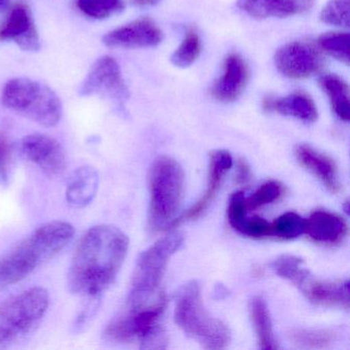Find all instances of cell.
<instances>
[{"label":"cell","instance_id":"obj_18","mask_svg":"<svg viewBox=\"0 0 350 350\" xmlns=\"http://www.w3.org/2000/svg\"><path fill=\"white\" fill-rule=\"evenodd\" d=\"M295 154L300 165L314 174L329 191L340 192L341 184L338 179L337 165L331 157L306 144L298 145Z\"/></svg>","mask_w":350,"mask_h":350},{"label":"cell","instance_id":"obj_7","mask_svg":"<svg viewBox=\"0 0 350 350\" xmlns=\"http://www.w3.org/2000/svg\"><path fill=\"white\" fill-rule=\"evenodd\" d=\"M183 237L173 232L159 239L137 261L129 292L128 309H139L154 303L153 296L159 291L163 274L172 256L181 247Z\"/></svg>","mask_w":350,"mask_h":350},{"label":"cell","instance_id":"obj_21","mask_svg":"<svg viewBox=\"0 0 350 350\" xmlns=\"http://www.w3.org/2000/svg\"><path fill=\"white\" fill-rule=\"evenodd\" d=\"M305 296L315 304L323 306L349 308V282L314 280L313 278L301 288Z\"/></svg>","mask_w":350,"mask_h":350},{"label":"cell","instance_id":"obj_35","mask_svg":"<svg viewBox=\"0 0 350 350\" xmlns=\"http://www.w3.org/2000/svg\"><path fill=\"white\" fill-rule=\"evenodd\" d=\"M251 171H250L249 163L245 159H239L237 163V183L239 185H245L251 179Z\"/></svg>","mask_w":350,"mask_h":350},{"label":"cell","instance_id":"obj_37","mask_svg":"<svg viewBox=\"0 0 350 350\" xmlns=\"http://www.w3.org/2000/svg\"><path fill=\"white\" fill-rule=\"evenodd\" d=\"M8 0H0V9L7 5Z\"/></svg>","mask_w":350,"mask_h":350},{"label":"cell","instance_id":"obj_33","mask_svg":"<svg viewBox=\"0 0 350 350\" xmlns=\"http://www.w3.org/2000/svg\"><path fill=\"white\" fill-rule=\"evenodd\" d=\"M13 172V146L9 135L0 131V186L8 187Z\"/></svg>","mask_w":350,"mask_h":350},{"label":"cell","instance_id":"obj_9","mask_svg":"<svg viewBox=\"0 0 350 350\" xmlns=\"http://www.w3.org/2000/svg\"><path fill=\"white\" fill-rule=\"evenodd\" d=\"M79 94L81 97L99 96L118 103H124L130 97L122 69L109 56L101 57L92 65L79 87Z\"/></svg>","mask_w":350,"mask_h":350},{"label":"cell","instance_id":"obj_23","mask_svg":"<svg viewBox=\"0 0 350 350\" xmlns=\"http://www.w3.org/2000/svg\"><path fill=\"white\" fill-rule=\"evenodd\" d=\"M319 85L327 94L334 113L344 122L350 120V94L347 83L336 75L319 77Z\"/></svg>","mask_w":350,"mask_h":350},{"label":"cell","instance_id":"obj_10","mask_svg":"<svg viewBox=\"0 0 350 350\" xmlns=\"http://www.w3.org/2000/svg\"><path fill=\"white\" fill-rule=\"evenodd\" d=\"M274 64L284 77L304 79L321 71L323 66V57L314 44L293 42L280 46L276 51Z\"/></svg>","mask_w":350,"mask_h":350},{"label":"cell","instance_id":"obj_34","mask_svg":"<svg viewBox=\"0 0 350 350\" xmlns=\"http://www.w3.org/2000/svg\"><path fill=\"white\" fill-rule=\"evenodd\" d=\"M101 298L102 297H90V298H87V303H85V306L81 309V312L79 313L77 319H75V323H73L75 332H77V333L83 332L90 325L92 319L97 313L98 309L100 308Z\"/></svg>","mask_w":350,"mask_h":350},{"label":"cell","instance_id":"obj_17","mask_svg":"<svg viewBox=\"0 0 350 350\" xmlns=\"http://www.w3.org/2000/svg\"><path fill=\"white\" fill-rule=\"evenodd\" d=\"M346 221L339 215L327 211H315L305 223V231L315 243L337 245L347 235Z\"/></svg>","mask_w":350,"mask_h":350},{"label":"cell","instance_id":"obj_16","mask_svg":"<svg viewBox=\"0 0 350 350\" xmlns=\"http://www.w3.org/2000/svg\"><path fill=\"white\" fill-rule=\"evenodd\" d=\"M315 0H237V7L256 19L288 18L308 13Z\"/></svg>","mask_w":350,"mask_h":350},{"label":"cell","instance_id":"obj_26","mask_svg":"<svg viewBox=\"0 0 350 350\" xmlns=\"http://www.w3.org/2000/svg\"><path fill=\"white\" fill-rule=\"evenodd\" d=\"M202 49V40L198 31L196 28H190L186 32L181 44L172 54L171 62L179 68H187L198 60Z\"/></svg>","mask_w":350,"mask_h":350},{"label":"cell","instance_id":"obj_13","mask_svg":"<svg viewBox=\"0 0 350 350\" xmlns=\"http://www.w3.org/2000/svg\"><path fill=\"white\" fill-rule=\"evenodd\" d=\"M161 28L152 20L142 18L108 32L102 42L108 48L146 49L163 42Z\"/></svg>","mask_w":350,"mask_h":350},{"label":"cell","instance_id":"obj_6","mask_svg":"<svg viewBox=\"0 0 350 350\" xmlns=\"http://www.w3.org/2000/svg\"><path fill=\"white\" fill-rule=\"evenodd\" d=\"M1 103L8 109L46 128L56 126L63 116L59 96L49 85L26 77H17L5 83Z\"/></svg>","mask_w":350,"mask_h":350},{"label":"cell","instance_id":"obj_19","mask_svg":"<svg viewBox=\"0 0 350 350\" xmlns=\"http://www.w3.org/2000/svg\"><path fill=\"white\" fill-rule=\"evenodd\" d=\"M263 109L267 112H276L282 116H291L305 122H315L319 116L314 101L304 92H295L284 98H265Z\"/></svg>","mask_w":350,"mask_h":350},{"label":"cell","instance_id":"obj_29","mask_svg":"<svg viewBox=\"0 0 350 350\" xmlns=\"http://www.w3.org/2000/svg\"><path fill=\"white\" fill-rule=\"evenodd\" d=\"M79 11L92 19L103 20L124 11V0H77Z\"/></svg>","mask_w":350,"mask_h":350},{"label":"cell","instance_id":"obj_25","mask_svg":"<svg viewBox=\"0 0 350 350\" xmlns=\"http://www.w3.org/2000/svg\"><path fill=\"white\" fill-rule=\"evenodd\" d=\"M336 336L332 329H295L288 334L295 345L305 349H325L334 343Z\"/></svg>","mask_w":350,"mask_h":350},{"label":"cell","instance_id":"obj_31","mask_svg":"<svg viewBox=\"0 0 350 350\" xmlns=\"http://www.w3.org/2000/svg\"><path fill=\"white\" fill-rule=\"evenodd\" d=\"M321 20L327 25L348 27L350 22V0H329L321 10Z\"/></svg>","mask_w":350,"mask_h":350},{"label":"cell","instance_id":"obj_8","mask_svg":"<svg viewBox=\"0 0 350 350\" xmlns=\"http://www.w3.org/2000/svg\"><path fill=\"white\" fill-rule=\"evenodd\" d=\"M163 294L152 304L139 309H128L126 313L108 323L104 338L110 343H129L139 340L141 348H165L167 337L159 321L165 311Z\"/></svg>","mask_w":350,"mask_h":350},{"label":"cell","instance_id":"obj_22","mask_svg":"<svg viewBox=\"0 0 350 350\" xmlns=\"http://www.w3.org/2000/svg\"><path fill=\"white\" fill-rule=\"evenodd\" d=\"M249 311L259 347L263 350L278 349L272 331L271 317L265 300L260 296L253 297L250 301Z\"/></svg>","mask_w":350,"mask_h":350},{"label":"cell","instance_id":"obj_12","mask_svg":"<svg viewBox=\"0 0 350 350\" xmlns=\"http://www.w3.org/2000/svg\"><path fill=\"white\" fill-rule=\"evenodd\" d=\"M0 40L13 42L25 52L40 50V34L31 10L26 3H18L12 8L9 16L0 27Z\"/></svg>","mask_w":350,"mask_h":350},{"label":"cell","instance_id":"obj_2","mask_svg":"<svg viewBox=\"0 0 350 350\" xmlns=\"http://www.w3.org/2000/svg\"><path fill=\"white\" fill-rule=\"evenodd\" d=\"M73 237L75 227L66 221H52L36 228L0 259V290L21 282L48 263Z\"/></svg>","mask_w":350,"mask_h":350},{"label":"cell","instance_id":"obj_11","mask_svg":"<svg viewBox=\"0 0 350 350\" xmlns=\"http://www.w3.org/2000/svg\"><path fill=\"white\" fill-rule=\"evenodd\" d=\"M24 157L48 177H59L66 170L64 148L58 140L40 133L27 135L20 144Z\"/></svg>","mask_w":350,"mask_h":350},{"label":"cell","instance_id":"obj_28","mask_svg":"<svg viewBox=\"0 0 350 350\" xmlns=\"http://www.w3.org/2000/svg\"><path fill=\"white\" fill-rule=\"evenodd\" d=\"M306 219L296 213L288 212L270 223V237L282 239H294L305 231Z\"/></svg>","mask_w":350,"mask_h":350},{"label":"cell","instance_id":"obj_15","mask_svg":"<svg viewBox=\"0 0 350 350\" xmlns=\"http://www.w3.org/2000/svg\"><path fill=\"white\" fill-rule=\"evenodd\" d=\"M249 81V68L239 54L228 55L223 64V73L213 85L211 95L217 101L230 103L237 101Z\"/></svg>","mask_w":350,"mask_h":350},{"label":"cell","instance_id":"obj_1","mask_svg":"<svg viewBox=\"0 0 350 350\" xmlns=\"http://www.w3.org/2000/svg\"><path fill=\"white\" fill-rule=\"evenodd\" d=\"M129 245V237L118 227L101 224L88 229L71 259L69 291L85 298L102 297L122 269Z\"/></svg>","mask_w":350,"mask_h":350},{"label":"cell","instance_id":"obj_14","mask_svg":"<svg viewBox=\"0 0 350 350\" xmlns=\"http://www.w3.org/2000/svg\"><path fill=\"white\" fill-rule=\"evenodd\" d=\"M232 167V157L226 150L212 151L210 154V165H208V187L204 196L200 200L190 208L185 214L174 221L172 227H177L188 221L196 220L198 217L204 215L208 210L213 200L216 198L217 192L220 189L221 184L224 179L225 174Z\"/></svg>","mask_w":350,"mask_h":350},{"label":"cell","instance_id":"obj_5","mask_svg":"<svg viewBox=\"0 0 350 350\" xmlns=\"http://www.w3.org/2000/svg\"><path fill=\"white\" fill-rule=\"evenodd\" d=\"M175 321L186 335L198 340L206 349H222L230 343V329L222 321L208 314L196 280L178 291Z\"/></svg>","mask_w":350,"mask_h":350},{"label":"cell","instance_id":"obj_20","mask_svg":"<svg viewBox=\"0 0 350 350\" xmlns=\"http://www.w3.org/2000/svg\"><path fill=\"white\" fill-rule=\"evenodd\" d=\"M99 174L92 165H83L73 172L66 189L69 206L83 208L89 206L99 189Z\"/></svg>","mask_w":350,"mask_h":350},{"label":"cell","instance_id":"obj_3","mask_svg":"<svg viewBox=\"0 0 350 350\" xmlns=\"http://www.w3.org/2000/svg\"><path fill=\"white\" fill-rule=\"evenodd\" d=\"M50 294L42 286L27 288L0 304V349L31 337L46 317Z\"/></svg>","mask_w":350,"mask_h":350},{"label":"cell","instance_id":"obj_30","mask_svg":"<svg viewBox=\"0 0 350 350\" xmlns=\"http://www.w3.org/2000/svg\"><path fill=\"white\" fill-rule=\"evenodd\" d=\"M247 198L243 191L234 192L229 200L228 222L230 226L241 234H245L250 218H247Z\"/></svg>","mask_w":350,"mask_h":350},{"label":"cell","instance_id":"obj_36","mask_svg":"<svg viewBox=\"0 0 350 350\" xmlns=\"http://www.w3.org/2000/svg\"><path fill=\"white\" fill-rule=\"evenodd\" d=\"M161 0H132L134 5H139V7H148V5H154L159 3Z\"/></svg>","mask_w":350,"mask_h":350},{"label":"cell","instance_id":"obj_24","mask_svg":"<svg viewBox=\"0 0 350 350\" xmlns=\"http://www.w3.org/2000/svg\"><path fill=\"white\" fill-rule=\"evenodd\" d=\"M271 266L278 275L290 280L300 290L312 278L310 271L305 267L303 260L296 256H280L274 260Z\"/></svg>","mask_w":350,"mask_h":350},{"label":"cell","instance_id":"obj_32","mask_svg":"<svg viewBox=\"0 0 350 350\" xmlns=\"http://www.w3.org/2000/svg\"><path fill=\"white\" fill-rule=\"evenodd\" d=\"M284 194V187L278 181H268L258 188L257 191L247 200V211L257 210L266 204L280 200Z\"/></svg>","mask_w":350,"mask_h":350},{"label":"cell","instance_id":"obj_4","mask_svg":"<svg viewBox=\"0 0 350 350\" xmlns=\"http://www.w3.org/2000/svg\"><path fill=\"white\" fill-rule=\"evenodd\" d=\"M149 229L152 232L172 226L181 208L184 193V172L175 159L159 157L149 172Z\"/></svg>","mask_w":350,"mask_h":350},{"label":"cell","instance_id":"obj_27","mask_svg":"<svg viewBox=\"0 0 350 350\" xmlns=\"http://www.w3.org/2000/svg\"><path fill=\"white\" fill-rule=\"evenodd\" d=\"M319 48L336 60L349 65L350 36L347 32H329L319 36Z\"/></svg>","mask_w":350,"mask_h":350}]
</instances>
